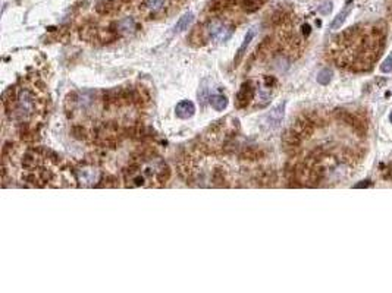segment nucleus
I'll return each mask as SVG.
<instances>
[{
	"mask_svg": "<svg viewBox=\"0 0 392 293\" xmlns=\"http://www.w3.org/2000/svg\"><path fill=\"white\" fill-rule=\"evenodd\" d=\"M204 31H206V35L214 41H226L232 35V26H229L228 23H225L219 19L210 21L206 25Z\"/></svg>",
	"mask_w": 392,
	"mask_h": 293,
	"instance_id": "nucleus-1",
	"label": "nucleus"
},
{
	"mask_svg": "<svg viewBox=\"0 0 392 293\" xmlns=\"http://www.w3.org/2000/svg\"><path fill=\"white\" fill-rule=\"evenodd\" d=\"M335 114H336V117H338L341 122H344V123H346L348 126H351L360 136H364V135H366V125H364L360 119H357L354 114H351V113L346 111V110H336Z\"/></svg>",
	"mask_w": 392,
	"mask_h": 293,
	"instance_id": "nucleus-2",
	"label": "nucleus"
},
{
	"mask_svg": "<svg viewBox=\"0 0 392 293\" xmlns=\"http://www.w3.org/2000/svg\"><path fill=\"white\" fill-rule=\"evenodd\" d=\"M253 98H254V85H253V82H250V81L244 82L241 85L236 97H235V105L238 108H245L251 103Z\"/></svg>",
	"mask_w": 392,
	"mask_h": 293,
	"instance_id": "nucleus-3",
	"label": "nucleus"
},
{
	"mask_svg": "<svg viewBox=\"0 0 392 293\" xmlns=\"http://www.w3.org/2000/svg\"><path fill=\"white\" fill-rule=\"evenodd\" d=\"M126 1L129 0H98L95 4V12L100 15H113Z\"/></svg>",
	"mask_w": 392,
	"mask_h": 293,
	"instance_id": "nucleus-4",
	"label": "nucleus"
},
{
	"mask_svg": "<svg viewBox=\"0 0 392 293\" xmlns=\"http://www.w3.org/2000/svg\"><path fill=\"white\" fill-rule=\"evenodd\" d=\"M175 113L179 119H191L195 114V105L192 101L189 100H182L176 104L175 107Z\"/></svg>",
	"mask_w": 392,
	"mask_h": 293,
	"instance_id": "nucleus-5",
	"label": "nucleus"
},
{
	"mask_svg": "<svg viewBox=\"0 0 392 293\" xmlns=\"http://www.w3.org/2000/svg\"><path fill=\"white\" fill-rule=\"evenodd\" d=\"M283 110H285V103H280V104H277L276 107H273L272 110H270V113L266 116V125H267V127H276L279 123H280V120H282V117H283Z\"/></svg>",
	"mask_w": 392,
	"mask_h": 293,
	"instance_id": "nucleus-6",
	"label": "nucleus"
},
{
	"mask_svg": "<svg viewBox=\"0 0 392 293\" xmlns=\"http://www.w3.org/2000/svg\"><path fill=\"white\" fill-rule=\"evenodd\" d=\"M282 141H283V145H285L286 149H295V148H298V145L301 144L302 138H301V136L291 127V129H288V130L283 133Z\"/></svg>",
	"mask_w": 392,
	"mask_h": 293,
	"instance_id": "nucleus-7",
	"label": "nucleus"
},
{
	"mask_svg": "<svg viewBox=\"0 0 392 293\" xmlns=\"http://www.w3.org/2000/svg\"><path fill=\"white\" fill-rule=\"evenodd\" d=\"M253 38H254V29H250V31L245 34V38H244L242 44L239 45V48H238V51H236V56H235V59H233V64H235V66H238V63L242 60V57H244V54H245V51H247L250 42L253 41Z\"/></svg>",
	"mask_w": 392,
	"mask_h": 293,
	"instance_id": "nucleus-8",
	"label": "nucleus"
},
{
	"mask_svg": "<svg viewBox=\"0 0 392 293\" xmlns=\"http://www.w3.org/2000/svg\"><path fill=\"white\" fill-rule=\"evenodd\" d=\"M192 21H194V13H191V12L184 13V15L179 18V21L176 22V25H175V31H176V32H182V31L188 29V26L192 23Z\"/></svg>",
	"mask_w": 392,
	"mask_h": 293,
	"instance_id": "nucleus-9",
	"label": "nucleus"
},
{
	"mask_svg": "<svg viewBox=\"0 0 392 293\" xmlns=\"http://www.w3.org/2000/svg\"><path fill=\"white\" fill-rule=\"evenodd\" d=\"M210 104L216 111H222L228 105V98L225 95H222V94H216V95L210 97Z\"/></svg>",
	"mask_w": 392,
	"mask_h": 293,
	"instance_id": "nucleus-10",
	"label": "nucleus"
},
{
	"mask_svg": "<svg viewBox=\"0 0 392 293\" xmlns=\"http://www.w3.org/2000/svg\"><path fill=\"white\" fill-rule=\"evenodd\" d=\"M349 12H351V6H346L345 10L339 12V13L336 15V18L332 21V23H330V29H338V28H341V25L344 23V21H345L346 16L349 15Z\"/></svg>",
	"mask_w": 392,
	"mask_h": 293,
	"instance_id": "nucleus-11",
	"label": "nucleus"
},
{
	"mask_svg": "<svg viewBox=\"0 0 392 293\" xmlns=\"http://www.w3.org/2000/svg\"><path fill=\"white\" fill-rule=\"evenodd\" d=\"M266 1H267V0H244L241 4H242V9H244L245 12L251 13V12L258 10Z\"/></svg>",
	"mask_w": 392,
	"mask_h": 293,
	"instance_id": "nucleus-12",
	"label": "nucleus"
},
{
	"mask_svg": "<svg viewBox=\"0 0 392 293\" xmlns=\"http://www.w3.org/2000/svg\"><path fill=\"white\" fill-rule=\"evenodd\" d=\"M330 79H332V72L329 69H323L317 75V82L322 85H327L330 82Z\"/></svg>",
	"mask_w": 392,
	"mask_h": 293,
	"instance_id": "nucleus-13",
	"label": "nucleus"
},
{
	"mask_svg": "<svg viewBox=\"0 0 392 293\" xmlns=\"http://www.w3.org/2000/svg\"><path fill=\"white\" fill-rule=\"evenodd\" d=\"M163 3H164V0H145V6H147V9H150V10H153V12L159 10V9L163 6Z\"/></svg>",
	"mask_w": 392,
	"mask_h": 293,
	"instance_id": "nucleus-14",
	"label": "nucleus"
},
{
	"mask_svg": "<svg viewBox=\"0 0 392 293\" xmlns=\"http://www.w3.org/2000/svg\"><path fill=\"white\" fill-rule=\"evenodd\" d=\"M380 70L382 72H385V73H388V72H391L392 70V53L383 60V63L380 64Z\"/></svg>",
	"mask_w": 392,
	"mask_h": 293,
	"instance_id": "nucleus-15",
	"label": "nucleus"
},
{
	"mask_svg": "<svg viewBox=\"0 0 392 293\" xmlns=\"http://www.w3.org/2000/svg\"><path fill=\"white\" fill-rule=\"evenodd\" d=\"M330 10H332V1H323L319 7V12L322 15H327V13H330Z\"/></svg>",
	"mask_w": 392,
	"mask_h": 293,
	"instance_id": "nucleus-16",
	"label": "nucleus"
},
{
	"mask_svg": "<svg viewBox=\"0 0 392 293\" xmlns=\"http://www.w3.org/2000/svg\"><path fill=\"white\" fill-rule=\"evenodd\" d=\"M389 120H391V123H392V111H391V116H389Z\"/></svg>",
	"mask_w": 392,
	"mask_h": 293,
	"instance_id": "nucleus-17",
	"label": "nucleus"
}]
</instances>
